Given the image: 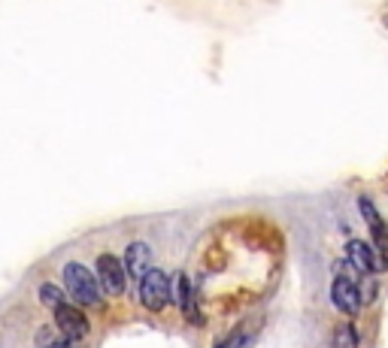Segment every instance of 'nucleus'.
I'll return each instance as SVG.
<instances>
[{"mask_svg":"<svg viewBox=\"0 0 388 348\" xmlns=\"http://www.w3.org/2000/svg\"><path fill=\"white\" fill-rule=\"evenodd\" d=\"M37 294H40V303L49 306V309H61V306L67 303V297H64V291H61L58 285H52V281H43Z\"/></svg>","mask_w":388,"mask_h":348,"instance_id":"obj_9","label":"nucleus"},{"mask_svg":"<svg viewBox=\"0 0 388 348\" xmlns=\"http://www.w3.org/2000/svg\"><path fill=\"white\" fill-rule=\"evenodd\" d=\"M361 215L367 218V225H370V230H373V236H376V243H379V248H388V230H385V221L376 215V209H373V203L367 200V197H361Z\"/></svg>","mask_w":388,"mask_h":348,"instance_id":"obj_8","label":"nucleus"},{"mask_svg":"<svg viewBox=\"0 0 388 348\" xmlns=\"http://www.w3.org/2000/svg\"><path fill=\"white\" fill-rule=\"evenodd\" d=\"M149 263H152V245L143 243V239H137V243H130L125 248V267L130 276L143 279L149 272Z\"/></svg>","mask_w":388,"mask_h":348,"instance_id":"obj_7","label":"nucleus"},{"mask_svg":"<svg viewBox=\"0 0 388 348\" xmlns=\"http://www.w3.org/2000/svg\"><path fill=\"white\" fill-rule=\"evenodd\" d=\"M331 300L340 312H358L361 309V291L355 281H346V279H337L331 285Z\"/></svg>","mask_w":388,"mask_h":348,"instance_id":"obj_6","label":"nucleus"},{"mask_svg":"<svg viewBox=\"0 0 388 348\" xmlns=\"http://www.w3.org/2000/svg\"><path fill=\"white\" fill-rule=\"evenodd\" d=\"M216 348H228V342H219V345H216Z\"/></svg>","mask_w":388,"mask_h":348,"instance_id":"obj_13","label":"nucleus"},{"mask_svg":"<svg viewBox=\"0 0 388 348\" xmlns=\"http://www.w3.org/2000/svg\"><path fill=\"white\" fill-rule=\"evenodd\" d=\"M334 345H337V348H355V345H358L355 327H349V324L337 327V333H334Z\"/></svg>","mask_w":388,"mask_h":348,"instance_id":"obj_10","label":"nucleus"},{"mask_svg":"<svg viewBox=\"0 0 388 348\" xmlns=\"http://www.w3.org/2000/svg\"><path fill=\"white\" fill-rule=\"evenodd\" d=\"M64 281H67V294L73 297L76 303L82 306H103L101 300V281H97V276L88 267H82V263H67L64 267Z\"/></svg>","mask_w":388,"mask_h":348,"instance_id":"obj_1","label":"nucleus"},{"mask_svg":"<svg viewBox=\"0 0 388 348\" xmlns=\"http://www.w3.org/2000/svg\"><path fill=\"white\" fill-rule=\"evenodd\" d=\"M55 327L61 330L67 339H82L88 333V318L82 315V309H76V306L64 303L61 309H55Z\"/></svg>","mask_w":388,"mask_h":348,"instance_id":"obj_5","label":"nucleus"},{"mask_svg":"<svg viewBox=\"0 0 388 348\" xmlns=\"http://www.w3.org/2000/svg\"><path fill=\"white\" fill-rule=\"evenodd\" d=\"M49 348H79V345H73V339L64 336V339H55V342L49 345Z\"/></svg>","mask_w":388,"mask_h":348,"instance_id":"obj_12","label":"nucleus"},{"mask_svg":"<svg viewBox=\"0 0 388 348\" xmlns=\"http://www.w3.org/2000/svg\"><path fill=\"white\" fill-rule=\"evenodd\" d=\"M97 281L106 294H125L128 288V267L115 254H101L97 258Z\"/></svg>","mask_w":388,"mask_h":348,"instance_id":"obj_3","label":"nucleus"},{"mask_svg":"<svg viewBox=\"0 0 388 348\" xmlns=\"http://www.w3.org/2000/svg\"><path fill=\"white\" fill-rule=\"evenodd\" d=\"M358 291H361V303H370V300H373V297H376V281H361V285H358Z\"/></svg>","mask_w":388,"mask_h":348,"instance_id":"obj_11","label":"nucleus"},{"mask_svg":"<svg viewBox=\"0 0 388 348\" xmlns=\"http://www.w3.org/2000/svg\"><path fill=\"white\" fill-rule=\"evenodd\" d=\"M346 258H349L361 272H382L388 267L382 254H376L373 248L367 243H361V239H349V243H346Z\"/></svg>","mask_w":388,"mask_h":348,"instance_id":"obj_4","label":"nucleus"},{"mask_svg":"<svg viewBox=\"0 0 388 348\" xmlns=\"http://www.w3.org/2000/svg\"><path fill=\"white\" fill-rule=\"evenodd\" d=\"M170 297H173V281L167 272L149 270L146 276L140 279V303H143L149 312H161L164 306L170 303Z\"/></svg>","mask_w":388,"mask_h":348,"instance_id":"obj_2","label":"nucleus"}]
</instances>
